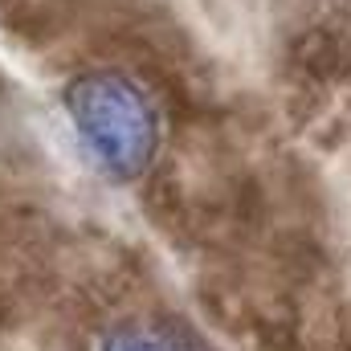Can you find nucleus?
Here are the masks:
<instances>
[{
	"instance_id": "nucleus-1",
	"label": "nucleus",
	"mask_w": 351,
	"mask_h": 351,
	"mask_svg": "<svg viewBox=\"0 0 351 351\" xmlns=\"http://www.w3.org/2000/svg\"><path fill=\"white\" fill-rule=\"evenodd\" d=\"M62 110L86 164L110 184H135L156 168L164 147V114L135 74L94 66L62 86Z\"/></svg>"
},
{
	"instance_id": "nucleus-2",
	"label": "nucleus",
	"mask_w": 351,
	"mask_h": 351,
	"mask_svg": "<svg viewBox=\"0 0 351 351\" xmlns=\"http://www.w3.org/2000/svg\"><path fill=\"white\" fill-rule=\"evenodd\" d=\"M98 351H204L188 331L168 327V323H119L110 327Z\"/></svg>"
}]
</instances>
